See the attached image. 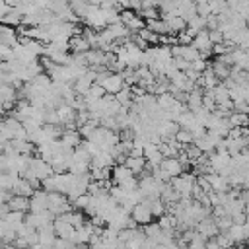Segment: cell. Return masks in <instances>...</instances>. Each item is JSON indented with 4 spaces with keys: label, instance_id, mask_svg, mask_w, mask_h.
<instances>
[{
    "label": "cell",
    "instance_id": "15",
    "mask_svg": "<svg viewBox=\"0 0 249 249\" xmlns=\"http://www.w3.org/2000/svg\"><path fill=\"white\" fill-rule=\"evenodd\" d=\"M185 249H204V239L198 235V233H195V237L187 243V247Z\"/></svg>",
    "mask_w": 249,
    "mask_h": 249
},
{
    "label": "cell",
    "instance_id": "6",
    "mask_svg": "<svg viewBox=\"0 0 249 249\" xmlns=\"http://www.w3.org/2000/svg\"><path fill=\"white\" fill-rule=\"evenodd\" d=\"M53 231H54L56 239H70L72 233H74V228H72L70 224H66V222L54 218V220H53Z\"/></svg>",
    "mask_w": 249,
    "mask_h": 249
},
{
    "label": "cell",
    "instance_id": "14",
    "mask_svg": "<svg viewBox=\"0 0 249 249\" xmlns=\"http://www.w3.org/2000/svg\"><path fill=\"white\" fill-rule=\"evenodd\" d=\"M206 68H208V60L196 58V60H193V62H191V70H195V72H198V74H202Z\"/></svg>",
    "mask_w": 249,
    "mask_h": 249
},
{
    "label": "cell",
    "instance_id": "13",
    "mask_svg": "<svg viewBox=\"0 0 249 249\" xmlns=\"http://www.w3.org/2000/svg\"><path fill=\"white\" fill-rule=\"evenodd\" d=\"M214 241H216V245H218L220 249H231V247H233V241L230 239V235H228L226 231H220V233L214 237Z\"/></svg>",
    "mask_w": 249,
    "mask_h": 249
},
{
    "label": "cell",
    "instance_id": "18",
    "mask_svg": "<svg viewBox=\"0 0 249 249\" xmlns=\"http://www.w3.org/2000/svg\"><path fill=\"white\" fill-rule=\"evenodd\" d=\"M72 249H89V245H74Z\"/></svg>",
    "mask_w": 249,
    "mask_h": 249
},
{
    "label": "cell",
    "instance_id": "5",
    "mask_svg": "<svg viewBox=\"0 0 249 249\" xmlns=\"http://www.w3.org/2000/svg\"><path fill=\"white\" fill-rule=\"evenodd\" d=\"M58 142H60V146L66 148V150H76V148L82 144V138H80L78 130H64Z\"/></svg>",
    "mask_w": 249,
    "mask_h": 249
},
{
    "label": "cell",
    "instance_id": "3",
    "mask_svg": "<svg viewBox=\"0 0 249 249\" xmlns=\"http://www.w3.org/2000/svg\"><path fill=\"white\" fill-rule=\"evenodd\" d=\"M160 169L163 173H167L169 177H179L181 173H185L183 165L177 161V158H163L161 163H160Z\"/></svg>",
    "mask_w": 249,
    "mask_h": 249
},
{
    "label": "cell",
    "instance_id": "9",
    "mask_svg": "<svg viewBox=\"0 0 249 249\" xmlns=\"http://www.w3.org/2000/svg\"><path fill=\"white\" fill-rule=\"evenodd\" d=\"M8 210H18V212H29V198H23V196H10V200L6 202Z\"/></svg>",
    "mask_w": 249,
    "mask_h": 249
},
{
    "label": "cell",
    "instance_id": "16",
    "mask_svg": "<svg viewBox=\"0 0 249 249\" xmlns=\"http://www.w3.org/2000/svg\"><path fill=\"white\" fill-rule=\"evenodd\" d=\"M208 39H210V43H212V45H218V43H222V41H224V35H222V31H220V29H214V31H208Z\"/></svg>",
    "mask_w": 249,
    "mask_h": 249
},
{
    "label": "cell",
    "instance_id": "4",
    "mask_svg": "<svg viewBox=\"0 0 249 249\" xmlns=\"http://www.w3.org/2000/svg\"><path fill=\"white\" fill-rule=\"evenodd\" d=\"M189 47H193L195 51H198V53H210V49H212V43H210V39H208V31L206 29H202L200 33H196L195 37H193V41H191V45Z\"/></svg>",
    "mask_w": 249,
    "mask_h": 249
},
{
    "label": "cell",
    "instance_id": "19",
    "mask_svg": "<svg viewBox=\"0 0 249 249\" xmlns=\"http://www.w3.org/2000/svg\"><path fill=\"white\" fill-rule=\"evenodd\" d=\"M4 115H6V111H4V109H2V105H0V117H4Z\"/></svg>",
    "mask_w": 249,
    "mask_h": 249
},
{
    "label": "cell",
    "instance_id": "1",
    "mask_svg": "<svg viewBox=\"0 0 249 249\" xmlns=\"http://www.w3.org/2000/svg\"><path fill=\"white\" fill-rule=\"evenodd\" d=\"M27 171H29L35 179H39V181H45V179H49V177L53 175L51 165H49L47 161H43L41 158H31V160H29V167H27Z\"/></svg>",
    "mask_w": 249,
    "mask_h": 249
},
{
    "label": "cell",
    "instance_id": "10",
    "mask_svg": "<svg viewBox=\"0 0 249 249\" xmlns=\"http://www.w3.org/2000/svg\"><path fill=\"white\" fill-rule=\"evenodd\" d=\"M21 19H23V16H21L18 10L12 8V10L0 19V23L6 25V27H12V29H14V27H19V25H21Z\"/></svg>",
    "mask_w": 249,
    "mask_h": 249
},
{
    "label": "cell",
    "instance_id": "11",
    "mask_svg": "<svg viewBox=\"0 0 249 249\" xmlns=\"http://www.w3.org/2000/svg\"><path fill=\"white\" fill-rule=\"evenodd\" d=\"M144 163H146V160H144V158H130V156H128V158H126V161H124V165L130 169V173H132L134 177L144 169Z\"/></svg>",
    "mask_w": 249,
    "mask_h": 249
},
{
    "label": "cell",
    "instance_id": "17",
    "mask_svg": "<svg viewBox=\"0 0 249 249\" xmlns=\"http://www.w3.org/2000/svg\"><path fill=\"white\" fill-rule=\"evenodd\" d=\"M10 10H12V8H10L6 2H0V19H2V18H4V16L10 12Z\"/></svg>",
    "mask_w": 249,
    "mask_h": 249
},
{
    "label": "cell",
    "instance_id": "2",
    "mask_svg": "<svg viewBox=\"0 0 249 249\" xmlns=\"http://www.w3.org/2000/svg\"><path fill=\"white\" fill-rule=\"evenodd\" d=\"M130 218L136 222V226H146L150 222H154L152 214H150V208L144 204V202H138L132 210H130Z\"/></svg>",
    "mask_w": 249,
    "mask_h": 249
},
{
    "label": "cell",
    "instance_id": "8",
    "mask_svg": "<svg viewBox=\"0 0 249 249\" xmlns=\"http://www.w3.org/2000/svg\"><path fill=\"white\" fill-rule=\"evenodd\" d=\"M10 193L14 195V196H23V198H31V195H33V189L29 187V183L27 181H23L21 177L12 185V189H10Z\"/></svg>",
    "mask_w": 249,
    "mask_h": 249
},
{
    "label": "cell",
    "instance_id": "12",
    "mask_svg": "<svg viewBox=\"0 0 249 249\" xmlns=\"http://www.w3.org/2000/svg\"><path fill=\"white\" fill-rule=\"evenodd\" d=\"M173 140H175L177 144H181V146H189V144H193V136H191V132H189V130H183V128H179V130L175 132Z\"/></svg>",
    "mask_w": 249,
    "mask_h": 249
},
{
    "label": "cell",
    "instance_id": "7",
    "mask_svg": "<svg viewBox=\"0 0 249 249\" xmlns=\"http://www.w3.org/2000/svg\"><path fill=\"white\" fill-rule=\"evenodd\" d=\"M130 177H134V175L130 173V169H128L126 165H113V167H111V183L121 185V183H124V181L130 179Z\"/></svg>",
    "mask_w": 249,
    "mask_h": 249
}]
</instances>
